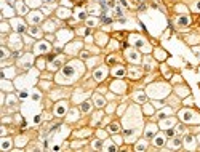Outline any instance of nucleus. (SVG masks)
I'll return each mask as SVG.
<instances>
[{
    "label": "nucleus",
    "mask_w": 200,
    "mask_h": 152,
    "mask_svg": "<svg viewBox=\"0 0 200 152\" xmlns=\"http://www.w3.org/2000/svg\"><path fill=\"white\" fill-rule=\"evenodd\" d=\"M82 72H83L82 63L80 61H72V63L66 64L63 67V71L58 75V82L59 83H71V82H74L75 79H77Z\"/></svg>",
    "instance_id": "obj_1"
},
{
    "label": "nucleus",
    "mask_w": 200,
    "mask_h": 152,
    "mask_svg": "<svg viewBox=\"0 0 200 152\" xmlns=\"http://www.w3.org/2000/svg\"><path fill=\"white\" fill-rule=\"evenodd\" d=\"M66 112H67V102H66V101H59L54 106V115L56 117H63V115H66Z\"/></svg>",
    "instance_id": "obj_2"
},
{
    "label": "nucleus",
    "mask_w": 200,
    "mask_h": 152,
    "mask_svg": "<svg viewBox=\"0 0 200 152\" xmlns=\"http://www.w3.org/2000/svg\"><path fill=\"white\" fill-rule=\"evenodd\" d=\"M29 23L31 24H39L42 19H43V13H40V11H32V13H29Z\"/></svg>",
    "instance_id": "obj_3"
},
{
    "label": "nucleus",
    "mask_w": 200,
    "mask_h": 152,
    "mask_svg": "<svg viewBox=\"0 0 200 152\" xmlns=\"http://www.w3.org/2000/svg\"><path fill=\"white\" fill-rule=\"evenodd\" d=\"M127 59H128L130 63H133V64H138V63L141 61V56H139V53L135 51V50H128V51H127Z\"/></svg>",
    "instance_id": "obj_4"
},
{
    "label": "nucleus",
    "mask_w": 200,
    "mask_h": 152,
    "mask_svg": "<svg viewBox=\"0 0 200 152\" xmlns=\"http://www.w3.org/2000/svg\"><path fill=\"white\" fill-rule=\"evenodd\" d=\"M106 75H107V69L106 67H99V69L94 71L93 77H94V80H96V82H102L104 79H106Z\"/></svg>",
    "instance_id": "obj_5"
},
{
    "label": "nucleus",
    "mask_w": 200,
    "mask_h": 152,
    "mask_svg": "<svg viewBox=\"0 0 200 152\" xmlns=\"http://www.w3.org/2000/svg\"><path fill=\"white\" fill-rule=\"evenodd\" d=\"M179 117H181V120H183V122H192L194 120V112L184 109V110L179 112Z\"/></svg>",
    "instance_id": "obj_6"
},
{
    "label": "nucleus",
    "mask_w": 200,
    "mask_h": 152,
    "mask_svg": "<svg viewBox=\"0 0 200 152\" xmlns=\"http://www.w3.org/2000/svg\"><path fill=\"white\" fill-rule=\"evenodd\" d=\"M46 51H50V43L48 42L35 43V53H46Z\"/></svg>",
    "instance_id": "obj_7"
},
{
    "label": "nucleus",
    "mask_w": 200,
    "mask_h": 152,
    "mask_svg": "<svg viewBox=\"0 0 200 152\" xmlns=\"http://www.w3.org/2000/svg\"><path fill=\"white\" fill-rule=\"evenodd\" d=\"M155 133H157V127H155V125H147V128H146V133H144V136H146L147 139H154Z\"/></svg>",
    "instance_id": "obj_8"
},
{
    "label": "nucleus",
    "mask_w": 200,
    "mask_h": 152,
    "mask_svg": "<svg viewBox=\"0 0 200 152\" xmlns=\"http://www.w3.org/2000/svg\"><path fill=\"white\" fill-rule=\"evenodd\" d=\"M176 24L181 26V27H186V26L190 24V18L189 16H179L178 19H176Z\"/></svg>",
    "instance_id": "obj_9"
},
{
    "label": "nucleus",
    "mask_w": 200,
    "mask_h": 152,
    "mask_svg": "<svg viewBox=\"0 0 200 152\" xmlns=\"http://www.w3.org/2000/svg\"><path fill=\"white\" fill-rule=\"evenodd\" d=\"M154 146L163 147V146H165V136H163V135H155V136H154Z\"/></svg>",
    "instance_id": "obj_10"
},
{
    "label": "nucleus",
    "mask_w": 200,
    "mask_h": 152,
    "mask_svg": "<svg viewBox=\"0 0 200 152\" xmlns=\"http://www.w3.org/2000/svg\"><path fill=\"white\" fill-rule=\"evenodd\" d=\"M27 32H29L32 37H35V39H39V37H42V31H40L37 26H31V27H29V31H27Z\"/></svg>",
    "instance_id": "obj_11"
},
{
    "label": "nucleus",
    "mask_w": 200,
    "mask_h": 152,
    "mask_svg": "<svg viewBox=\"0 0 200 152\" xmlns=\"http://www.w3.org/2000/svg\"><path fill=\"white\" fill-rule=\"evenodd\" d=\"M63 63H64V58H56V59H54V61L51 63V66H50V69H51V71H56V69H59Z\"/></svg>",
    "instance_id": "obj_12"
},
{
    "label": "nucleus",
    "mask_w": 200,
    "mask_h": 152,
    "mask_svg": "<svg viewBox=\"0 0 200 152\" xmlns=\"http://www.w3.org/2000/svg\"><path fill=\"white\" fill-rule=\"evenodd\" d=\"M13 27H15V29H16L18 32H24V31H26V26H24V23H23L21 19L15 21V26H13Z\"/></svg>",
    "instance_id": "obj_13"
},
{
    "label": "nucleus",
    "mask_w": 200,
    "mask_h": 152,
    "mask_svg": "<svg viewBox=\"0 0 200 152\" xmlns=\"http://www.w3.org/2000/svg\"><path fill=\"white\" fill-rule=\"evenodd\" d=\"M104 104H106L104 98H101L99 94H96V96H94V106L96 107H104Z\"/></svg>",
    "instance_id": "obj_14"
},
{
    "label": "nucleus",
    "mask_w": 200,
    "mask_h": 152,
    "mask_svg": "<svg viewBox=\"0 0 200 152\" xmlns=\"http://www.w3.org/2000/svg\"><path fill=\"white\" fill-rule=\"evenodd\" d=\"M112 90L117 91V93H123V90H125V85H123V83H114V85H112Z\"/></svg>",
    "instance_id": "obj_15"
},
{
    "label": "nucleus",
    "mask_w": 200,
    "mask_h": 152,
    "mask_svg": "<svg viewBox=\"0 0 200 152\" xmlns=\"http://www.w3.org/2000/svg\"><path fill=\"white\" fill-rule=\"evenodd\" d=\"M91 101H85L82 106H80V109H82V112H90V109H91Z\"/></svg>",
    "instance_id": "obj_16"
},
{
    "label": "nucleus",
    "mask_w": 200,
    "mask_h": 152,
    "mask_svg": "<svg viewBox=\"0 0 200 152\" xmlns=\"http://www.w3.org/2000/svg\"><path fill=\"white\" fill-rule=\"evenodd\" d=\"M112 74L115 75V77H123V75H125V69L123 67H115L112 71Z\"/></svg>",
    "instance_id": "obj_17"
},
{
    "label": "nucleus",
    "mask_w": 200,
    "mask_h": 152,
    "mask_svg": "<svg viewBox=\"0 0 200 152\" xmlns=\"http://www.w3.org/2000/svg\"><path fill=\"white\" fill-rule=\"evenodd\" d=\"M69 15H71V11L66 10V8H59L58 10V16L59 18H69Z\"/></svg>",
    "instance_id": "obj_18"
},
{
    "label": "nucleus",
    "mask_w": 200,
    "mask_h": 152,
    "mask_svg": "<svg viewBox=\"0 0 200 152\" xmlns=\"http://www.w3.org/2000/svg\"><path fill=\"white\" fill-rule=\"evenodd\" d=\"M133 39H135V40H133V42H135V45H136V46H139V48H146V46H147L144 40H139L138 37H133Z\"/></svg>",
    "instance_id": "obj_19"
},
{
    "label": "nucleus",
    "mask_w": 200,
    "mask_h": 152,
    "mask_svg": "<svg viewBox=\"0 0 200 152\" xmlns=\"http://www.w3.org/2000/svg\"><path fill=\"white\" fill-rule=\"evenodd\" d=\"M109 131L111 133H119L120 131V125H119V123H111V125H109Z\"/></svg>",
    "instance_id": "obj_20"
},
{
    "label": "nucleus",
    "mask_w": 200,
    "mask_h": 152,
    "mask_svg": "<svg viewBox=\"0 0 200 152\" xmlns=\"http://www.w3.org/2000/svg\"><path fill=\"white\" fill-rule=\"evenodd\" d=\"M135 99H136L138 102H146V94H144V93H136V94H135Z\"/></svg>",
    "instance_id": "obj_21"
},
{
    "label": "nucleus",
    "mask_w": 200,
    "mask_h": 152,
    "mask_svg": "<svg viewBox=\"0 0 200 152\" xmlns=\"http://www.w3.org/2000/svg\"><path fill=\"white\" fill-rule=\"evenodd\" d=\"M130 75H131V79H139L141 72H139L138 69H130Z\"/></svg>",
    "instance_id": "obj_22"
},
{
    "label": "nucleus",
    "mask_w": 200,
    "mask_h": 152,
    "mask_svg": "<svg viewBox=\"0 0 200 152\" xmlns=\"http://www.w3.org/2000/svg\"><path fill=\"white\" fill-rule=\"evenodd\" d=\"M45 26H46V31H54L56 29V23L54 21H48Z\"/></svg>",
    "instance_id": "obj_23"
},
{
    "label": "nucleus",
    "mask_w": 200,
    "mask_h": 152,
    "mask_svg": "<svg viewBox=\"0 0 200 152\" xmlns=\"http://www.w3.org/2000/svg\"><path fill=\"white\" fill-rule=\"evenodd\" d=\"M168 114H171V109H163L162 112H158V117H160V119H165Z\"/></svg>",
    "instance_id": "obj_24"
},
{
    "label": "nucleus",
    "mask_w": 200,
    "mask_h": 152,
    "mask_svg": "<svg viewBox=\"0 0 200 152\" xmlns=\"http://www.w3.org/2000/svg\"><path fill=\"white\" fill-rule=\"evenodd\" d=\"M31 61H32V58H31V56H26V59H24V63H23L21 66H23V67H26V69H27V67H29V66H31Z\"/></svg>",
    "instance_id": "obj_25"
},
{
    "label": "nucleus",
    "mask_w": 200,
    "mask_h": 152,
    "mask_svg": "<svg viewBox=\"0 0 200 152\" xmlns=\"http://www.w3.org/2000/svg\"><path fill=\"white\" fill-rule=\"evenodd\" d=\"M173 123H175V120H173V119H170V120H163V122H162V127L167 128V127H171Z\"/></svg>",
    "instance_id": "obj_26"
},
{
    "label": "nucleus",
    "mask_w": 200,
    "mask_h": 152,
    "mask_svg": "<svg viewBox=\"0 0 200 152\" xmlns=\"http://www.w3.org/2000/svg\"><path fill=\"white\" fill-rule=\"evenodd\" d=\"M93 147H94V149H104V146H102V141L96 139V141L93 142Z\"/></svg>",
    "instance_id": "obj_27"
},
{
    "label": "nucleus",
    "mask_w": 200,
    "mask_h": 152,
    "mask_svg": "<svg viewBox=\"0 0 200 152\" xmlns=\"http://www.w3.org/2000/svg\"><path fill=\"white\" fill-rule=\"evenodd\" d=\"M18 10H19L21 15H26V13H27V8H26L24 3H19V5H18Z\"/></svg>",
    "instance_id": "obj_28"
},
{
    "label": "nucleus",
    "mask_w": 200,
    "mask_h": 152,
    "mask_svg": "<svg viewBox=\"0 0 200 152\" xmlns=\"http://www.w3.org/2000/svg\"><path fill=\"white\" fill-rule=\"evenodd\" d=\"M135 149H136V150H146V149H147V144H146V142H142V141H141V142H139V144H138Z\"/></svg>",
    "instance_id": "obj_29"
},
{
    "label": "nucleus",
    "mask_w": 200,
    "mask_h": 152,
    "mask_svg": "<svg viewBox=\"0 0 200 152\" xmlns=\"http://www.w3.org/2000/svg\"><path fill=\"white\" fill-rule=\"evenodd\" d=\"M10 146H11V142H10V139H3V142H2V149H10Z\"/></svg>",
    "instance_id": "obj_30"
},
{
    "label": "nucleus",
    "mask_w": 200,
    "mask_h": 152,
    "mask_svg": "<svg viewBox=\"0 0 200 152\" xmlns=\"http://www.w3.org/2000/svg\"><path fill=\"white\" fill-rule=\"evenodd\" d=\"M171 147H173V149L181 147V141H179V139H173V142H171Z\"/></svg>",
    "instance_id": "obj_31"
},
{
    "label": "nucleus",
    "mask_w": 200,
    "mask_h": 152,
    "mask_svg": "<svg viewBox=\"0 0 200 152\" xmlns=\"http://www.w3.org/2000/svg\"><path fill=\"white\" fill-rule=\"evenodd\" d=\"M175 133H176V130H173V128H168L165 135H167L168 138H171V136H175Z\"/></svg>",
    "instance_id": "obj_32"
},
{
    "label": "nucleus",
    "mask_w": 200,
    "mask_h": 152,
    "mask_svg": "<svg viewBox=\"0 0 200 152\" xmlns=\"http://www.w3.org/2000/svg\"><path fill=\"white\" fill-rule=\"evenodd\" d=\"M186 144H187V146H190V144L194 146V136H187V138H186Z\"/></svg>",
    "instance_id": "obj_33"
},
{
    "label": "nucleus",
    "mask_w": 200,
    "mask_h": 152,
    "mask_svg": "<svg viewBox=\"0 0 200 152\" xmlns=\"http://www.w3.org/2000/svg\"><path fill=\"white\" fill-rule=\"evenodd\" d=\"M104 149H107V150H111V152H114V150H117L119 147H117V146H114V144H111V146H107V147H104Z\"/></svg>",
    "instance_id": "obj_34"
},
{
    "label": "nucleus",
    "mask_w": 200,
    "mask_h": 152,
    "mask_svg": "<svg viewBox=\"0 0 200 152\" xmlns=\"http://www.w3.org/2000/svg\"><path fill=\"white\" fill-rule=\"evenodd\" d=\"M77 18H79V19H85V18H87V13H85V11H80V13L77 15Z\"/></svg>",
    "instance_id": "obj_35"
},
{
    "label": "nucleus",
    "mask_w": 200,
    "mask_h": 152,
    "mask_svg": "<svg viewBox=\"0 0 200 152\" xmlns=\"http://www.w3.org/2000/svg\"><path fill=\"white\" fill-rule=\"evenodd\" d=\"M178 93L179 94H187V88L184 87V88H178Z\"/></svg>",
    "instance_id": "obj_36"
},
{
    "label": "nucleus",
    "mask_w": 200,
    "mask_h": 152,
    "mask_svg": "<svg viewBox=\"0 0 200 152\" xmlns=\"http://www.w3.org/2000/svg\"><path fill=\"white\" fill-rule=\"evenodd\" d=\"M0 51H2V58H6V56H8V51H6V48H2Z\"/></svg>",
    "instance_id": "obj_37"
},
{
    "label": "nucleus",
    "mask_w": 200,
    "mask_h": 152,
    "mask_svg": "<svg viewBox=\"0 0 200 152\" xmlns=\"http://www.w3.org/2000/svg\"><path fill=\"white\" fill-rule=\"evenodd\" d=\"M107 63H109V64H114V63H115V58H114V56H109V58H107Z\"/></svg>",
    "instance_id": "obj_38"
},
{
    "label": "nucleus",
    "mask_w": 200,
    "mask_h": 152,
    "mask_svg": "<svg viewBox=\"0 0 200 152\" xmlns=\"http://www.w3.org/2000/svg\"><path fill=\"white\" fill-rule=\"evenodd\" d=\"M111 21H112V19H111V18H106V16H104V18H102V23H104V24H109Z\"/></svg>",
    "instance_id": "obj_39"
},
{
    "label": "nucleus",
    "mask_w": 200,
    "mask_h": 152,
    "mask_svg": "<svg viewBox=\"0 0 200 152\" xmlns=\"http://www.w3.org/2000/svg\"><path fill=\"white\" fill-rule=\"evenodd\" d=\"M27 94H29L27 91H21V93H19V96H21V98L24 99V98H27Z\"/></svg>",
    "instance_id": "obj_40"
},
{
    "label": "nucleus",
    "mask_w": 200,
    "mask_h": 152,
    "mask_svg": "<svg viewBox=\"0 0 200 152\" xmlns=\"http://www.w3.org/2000/svg\"><path fill=\"white\" fill-rule=\"evenodd\" d=\"M115 11H117V13H115L117 16H122V15H123V13H122V10H120V8H119V6L115 8Z\"/></svg>",
    "instance_id": "obj_41"
},
{
    "label": "nucleus",
    "mask_w": 200,
    "mask_h": 152,
    "mask_svg": "<svg viewBox=\"0 0 200 152\" xmlns=\"http://www.w3.org/2000/svg\"><path fill=\"white\" fill-rule=\"evenodd\" d=\"M94 24H96V21H94V19H88V26H90V27L94 26Z\"/></svg>",
    "instance_id": "obj_42"
},
{
    "label": "nucleus",
    "mask_w": 200,
    "mask_h": 152,
    "mask_svg": "<svg viewBox=\"0 0 200 152\" xmlns=\"http://www.w3.org/2000/svg\"><path fill=\"white\" fill-rule=\"evenodd\" d=\"M53 59H54V53H50L48 54V61H53Z\"/></svg>",
    "instance_id": "obj_43"
},
{
    "label": "nucleus",
    "mask_w": 200,
    "mask_h": 152,
    "mask_svg": "<svg viewBox=\"0 0 200 152\" xmlns=\"http://www.w3.org/2000/svg\"><path fill=\"white\" fill-rule=\"evenodd\" d=\"M40 120H42V119H40V115H37V117H35V119H34V122H35V123H39V122H40Z\"/></svg>",
    "instance_id": "obj_44"
},
{
    "label": "nucleus",
    "mask_w": 200,
    "mask_h": 152,
    "mask_svg": "<svg viewBox=\"0 0 200 152\" xmlns=\"http://www.w3.org/2000/svg\"><path fill=\"white\" fill-rule=\"evenodd\" d=\"M32 98H34V99L37 101V99H40V94H37V93H35V94H34V96H32Z\"/></svg>",
    "instance_id": "obj_45"
},
{
    "label": "nucleus",
    "mask_w": 200,
    "mask_h": 152,
    "mask_svg": "<svg viewBox=\"0 0 200 152\" xmlns=\"http://www.w3.org/2000/svg\"><path fill=\"white\" fill-rule=\"evenodd\" d=\"M195 8H197V10L200 11V2H197V3H195Z\"/></svg>",
    "instance_id": "obj_46"
},
{
    "label": "nucleus",
    "mask_w": 200,
    "mask_h": 152,
    "mask_svg": "<svg viewBox=\"0 0 200 152\" xmlns=\"http://www.w3.org/2000/svg\"><path fill=\"white\" fill-rule=\"evenodd\" d=\"M46 2H53V0H46Z\"/></svg>",
    "instance_id": "obj_47"
}]
</instances>
